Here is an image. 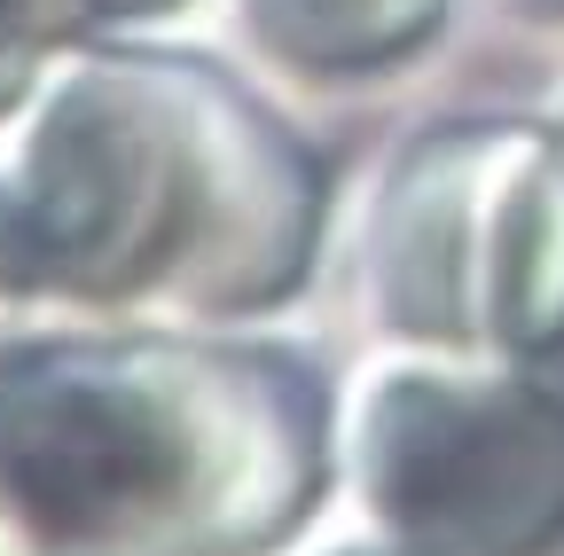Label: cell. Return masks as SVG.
I'll return each mask as SVG.
<instances>
[{"mask_svg": "<svg viewBox=\"0 0 564 556\" xmlns=\"http://www.w3.org/2000/svg\"><path fill=\"white\" fill-rule=\"evenodd\" d=\"M243 32L299 72H377L432 40L447 0H236Z\"/></svg>", "mask_w": 564, "mask_h": 556, "instance_id": "cell-1", "label": "cell"}, {"mask_svg": "<svg viewBox=\"0 0 564 556\" xmlns=\"http://www.w3.org/2000/svg\"><path fill=\"white\" fill-rule=\"evenodd\" d=\"M95 9L102 0H0V102H9L40 72V55Z\"/></svg>", "mask_w": 564, "mask_h": 556, "instance_id": "cell-2", "label": "cell"}, {"mask_svg": "<svg viewBox=\"0 0 564 556\" xmlns=\"http://www.w3.org/2000/svg\"><path fill=\"white\" fill-rule=\"evenodd\" d=\"M502 9L533 17V24H564V0H502Z\"/></svg>", "mask_w": 564, "mask_h": 556, "instance_id": "cell-3", "label": "cell"}, {"mask_svg": "<svg viewBox=\"0 0 564 556\" xmlns=\"http://www.w3.org/2000/svg\"><path fill=\"white\" fill-rule=\"evenodd\" d=\"M102 9H165V0H102Z\"/></svg>", "mask_w": 564, "mask_h": 556, "instance_id": "cell-4", "label": "cell"}]
</instances>
